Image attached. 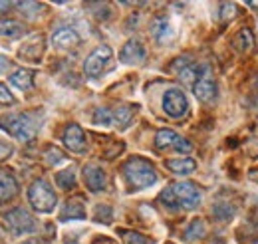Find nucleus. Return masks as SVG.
<instances>
[{"label":"nucleus","mask_w":258,"mask_h":244,"mask_svg":"<svg viewBox=\"0 0 258 244\" xmlns=\"http://www.w3.org/2000/svg\"><path fill=\"white\" fill-rule=\"evenodd\" d=\"M94 123H96V125H101V127L113 125V109L97 107L96 111H94Z\"/></svg>","instance_id":"4be33fe9"},{"label":"nucleus","mask_w":258,"mask_h":244,"mask_svg":"<svg viewBox=\"0 0 258 244\" xmlns=\"http://www.w3.org/2000/svg\"><path fill=\"white\" fill-rule=\"evenodd\" d=\"M133 113L135 109L131 105H119L113 109V125H119V127H127L131 119H133Z\"/></svg>","instance_id":"412c9836"},{"label":"nucleus","mask_w":258,"mask_h":244,"mask_svg":"<svg viewBox=\"0 0 258 244\" xmlns=\"http://www.w3.org/2000/svg\"><path fill=\"white\" fill-rule=\"evenodd\" d=\"M2 236H4V232H2V228H0V240H2Z\"/></svg>","instance_id":"c9c22d12"},{"label":"nucleus","mask_w":258,"mask_h":244,"mask_svg":"<svg viewBox=\"0 0 258 244\" xmlns=\"http://www.w3.org/2000/svg\"><path fill=\"white\" fill-rule=\"evenodd\" d=\"M147 52H145V46L139 42V40H129L127 44L121 48L119 52V60L127 66H133V64H141L145 60Z\"/></svg>","instance_id":"ddd939ff"},{"label":"nucleus","mask_w":258,"mask_h":244,"mask_svg":"<svg viewBox=\"0 0 258 244\" xmlns=\"http://www.w3.org/2000/svg\"><path fill=\"white\" fill-rule=\"evenodd\" d=\"M24 32V24L16 20H0V38H18Z\"/></svg>","instance_id":"6ab92c4d"},{"label":"nucleus","mask_w":258,"mask_h":244,"mask_svg":"<svg viewBox=\"0 0 258 244\" xmlns=\"http://www.w3.org/2000/svg\"><path fill=\"white\" fill-rule=\"evenodd\" d=\"M193 93L197 95V99L207 101V103L217 97V84H215L213 70L209 64H203V70H201L197 82L193 84Z\"/></svg>","instance_id":"423d86ee"},{"label":"nucleus","mask_w":258,"mask_h":244,"mask_svg":"<svg viewBox=\"0 0 258 244\" xmlns=\"http://www.w3.org/2000/svg\"><path fill=\"white\" fill-rule=\"evenodd\" d=\"M123 177H125V181L133 191L149 189V187L157 183L155 167L143 157H131L123 165Z\"/></svg>","instance_id":"7ed1b4c3"},{"label":"nucleus","mask_w":258,"mask_h":244,"mask_svg":"<svg viewBox=\"0 0 258 244\" xmlns=\"http://www.w3.org/2000/svg\"><path fill=\"white\" fill-rule=\"evenodd\" d=\"M52 44L56 48H70V46H76L80 44V34L70 28V26H62L52 34Z\"/></svg>","instance_id":"4468645a"},{"label":"nucleus","mask_w":258,"mask_h":244,"mask_svg":"<svg viewBox=\"0 0 258 244\" xmlns=\"http://www.w3.org/2000/svg\"><path fill=\"white\" fill-rule=\"evenodd\" d=\"M123 240L125 244H151V240L139 232H123Z\"/></svg>","instance_id":"a878e982"},{"label":"nucleus","mask_w":258,"mask_h":244,"mask_svg":"<svg viewBox=\"0 0 258 244\" xmlns=\"http://www.w3.org/2000/svg\"><path fill=\"white\" fill-rule=\"evenodd\" d=\"M56 183L60 189H72L76 185V171L74 169H64L56 175Z\"/></svg>","instance_id":"b1692460"},{"label":"nucleus","mask_w":258,"mask_h":244,"mask_svg":"<svg viewBox=\"0 0 258 244\" xmlns=\"http://www.w3.org/2000/svg\"><path fill=\"white\" fill-rule=\"evenodd\" d=\"M167 169L179 177H189L193 175L197 169V163L189 157H181V159H169L167 161Z\"/></svg>","instance_id":"dca6fc26"},{"label":"nucleus","mask_w":258,"mask_h":244,"mask_svg":"<svg viewBox=\"0 0 258 244\" xmlns=\"http://www.w3.org/2000/svg\"><path fill=\"white\" fill-rule=\"evenodd\" d=\"M248 6L250 8H258V2H248Z\"/></svg>","instance_id":"72a5a7b5"},{"label":"nucleus","mask_w":258,"mask_h":244,"mask_svg":"<svg viewBox=\"0 0 258 244\" xmlns=\"http://www.w3.org/2000/svg\"><path fill=\"white\" fill-rule=\"evenodd\" d=\"M205 230H207V226L203 220H193L185 230V240H197V238L205 236Z\"/></svg>","instance_id":"5701e85b"},{"label":"nucleus","mask_w":258,"mask_h":244,"mask_svg":"<svg viewBox=\"0 0 258 244\" xmlns=\"http://www.w3.org/2000/svg\"><path fill=\"white\" fill-rule=\"evenodd\" d=\"M163 111L169 115V117H183L187 111H189V101H187V95L185 92L177 90V88H171L163 93Z\"/></svg>","instance_id":"0eeeda50"},{"label":"nucleus","mask_w":258,"mask_h":244,"mask_svg":"<svg viewBox=\"0 0 258 244\" xmlns=\"http://www.w3.org/2000/svg\"><path fill=\"white\" fill-rule=\"evenodd\" d=\"M24 244H44L42 240H36V238H32V240H26Z\"/></svg>","instance_id":"473e14b6"},{"label":"nucleus","mask_w":258,"mask_h":244,"mask_svg":"<svg viewBox=\"0 0 258 244\" xmlns=\"http://www.w3.org/2000/svg\"><path fill=\"white\" fill-rule=\"evenodd\" d=\"M16 99H14V95L10 93V90L4 86V84H0V103L2 105H12Z\"/></svg>","instance_id":"bb28decb"},{"label":"nucleus","mask_w":258,"mask_h":244,"mask_svg":"<svg viewBox=\"0 0 258 244\" xmlns=\"http://www.w3.org/2000/svg\"><path fill=\"white\" fill-rule=\"evenodd\" d=\"M12 6V2H0V10H4V8H10Z\"/></svg>","instance_id":"2f4dec72"},{"label":"nucleus","mask_w":258,"mask_h":244,"mask_svg":"<svg viewBox=\"0 0 258 244\" xmlns=\"http://www.w3.org/2000/svg\"><path fill=\"white\" fill-rule=\"evenodd\" d=\"M16 195H18V183H16V179L8 171L0 169V205L6 203V201H10V199H14Z\"/></svg>","instance_id":"2eb2a0df"},{"label":"nucleus","mask_w":258,"mask_h":244,"mask_svg":"<svg viewBox=\"0 0 258 244\" xmlns=\"http://www.w3.org/2000/svg\"><path fill=\"white\" fill-rule=\"evenodd\" d=\"M10 84L22 92H28L34 88V72L32 70H18L10 76Z\"/></svg>","instance_id":"a211bd4d"},{"label":"nucleus","mask_w":258,"mask_h":244,"mask_svg":"<svg viewBox=\"0 0 258 244\" xmlns=\"http://www.w3.org/2000/svg\"><path fill=\"white\" fill-rule=\"evenodd\" d=\"M213 213H215V216H217L219 220H228V218H232V214H234V207H230L228 203H219V205H215Z\"/></svg>","instance_id":"393cba45"},{"label":"nucleus","mask_w":258,"mask_h":244,"mask_svg":"<svg viewBox=\"0 0 258 244\" xmlns=\"http://www.w3.org/2000/svg\"><path fill=\"white\" fill-rule=\"evenodd\" d=\"M48 161H50L52 165H56V163H62V161H64V157H62V153L60 151L50 149V151H48Z\"/></svg>","instance_id":"cd10ccee"},{"label":"nucleus","mask_w":258,"mask_h":244,"mask_svg":"<svg viewBox=\"0 0 258 244\" xmlns=\"http://www.w3.org/2000/svg\"><path fill=\"white\" fill-rule=\"evenodd\" d=\"M252 42H254V38H252V32L248 30V28H242V30L232 38V46L238 52H248L252 48Z\"/></svg>","instance_id":"aec40b11"},{"label":"nucleus","mask_w":258,"mask_h":244,"mask_svg":"<svg viewBox=\"0 0 258 244\" xmlns=\"http://www.w3.org/2000/svg\"><path fill=\"white\" fill-rule=\"evenodd\" d=\"M8 68H10V62L6 60L4 56H0V76H2V74H4Z\"/></svg>","instance_id":"7c9ffc66"},{"label":"nucleus","mask_w":258,"mask_h":244,"mask_svg":"<svg viewBox=\"0 0 258 244\" xmlns=\"http://www.w3.org/2000/svg\"><path fill=\"white\" fill-rule=\"evenodd\" d=\"M151 34H153V38H155L159 44H169V42H173V40H175V36H177V28H175V24H173L169 18L161 16V18L153 20Z\"/></svg>","instance_id":"f8f14e48"},{"label":"nucleus","mask_w":258,"mask_h":244,"mask_svg":"<svg viewBox=\"0 0 258 244\" xmlns=\"http://www.w3.org/2000/svg\"><path fill=\"white\" fill-rule=\"evenodd\" d=\"M60 218L62 220H84L86 218V207L80 199H72L68 201L60 213Z\"/></svg>","instance_id":"f3484780"},{"label":"nucleus","mask_w":258,"mask_h":244,"mask_svg":"<svg viewBox=\"0 0 258 244\" xmlns=\"http://www.w3.org/2000/svg\"><path fill=\"white\" fill-rule=\"evenodd\" d=\"M0 129L18 141H32L40 129L36 113H6L0 117Z\"/></svg>","instance_id":"f03ea898"},{"label":"nucleus","mask_w":258,"mask_h":244,"mask_svg":"<svg viewBox=\"0 0 258 244\" xmlns=\"http://www.w3.org/2000/svg\"><path fill=\"white\" fill-rule=\"evenodd\" d=\"M84 181L92 193H101L107 187V175L97 165H86L84 167Z\"/></svg>","instance_id":"9b49d317"},{"label":"nucleus","mask_w":258,"mask_h":244,"mask_svg":"<svg viewBox=\"0 0 258 244\" xmlns=\"http://www.w3.org/2000/svg\"><path fill=\"white\" fill-rule=\"evenodd\" d=\"M10 153H12V147H10V145H6V143H0V159L8 157Z\"/></svg>","instance_id":"c756f323"},{"label":"nucleus","mask_w":258,"mask_h":244,"mask_svg":"<svg viewBox=\"0 0 258 244\" xmlns=\"http://www.w3.org/2000/svg\"><path fill=\"white\" fill-rule=\"evenodd\" d=\"M221 10H223V18H230V16H234V12H236V6L234 4H223L221 6Z\"/></svg>","instance_id":"c85d7f7f"},{"label":"nucleus","mask_w":258,"mask_h":244,"mask_svg":"<svg viewBox=\"0 0 258 244\" xmlns=\"http://www.w3.org/2000/svg\"><path fill=\"white\" fill-rule=\"evenodd\" d=\"M203 195L197 189V185L181 181V183L169 185L161 193L159 201L163 207H167L169 211H193L199 207Z\"/></svg>","instance_id":"f257e3e1"},{"label":"nucleus","mask_w":258,"mask_h":244,"mask_svg":"<svg viewBox=\"0 0 258 244\" xmlns=\"http://www.w3.org/2000/svg\"><path fill=\"white\" fill-rule=\"evenodd\" d=\"M28 201H30L34 211H38V213H52L56 209V205H58L54 189L44 179L34 181L32 187L28 189Z\"/></svg>","instance_id":"20e7f679"},{"label":"nucleus","mask_w":258,"mask_h":244,"mask_svg":"<svg viewBox=\"0 0 258 244\" xmlns=\"http://www.w3.org/2000/svg\"><path fill=\"white\" fill-rule=\"evenodd\" d=\"M155 145L157 149H175L179 153H191L193 149V145L173 129H159L155 135Z\"/></svg>","instance_id":"1a4fd4ad"},{"label":"nucleus","mask_w":258,"mask_h":244,"mask_svg":"<svg viewBox=\"0 0 258 244\" xmlns=\"http://www.w3.org/2000/svg\"><path fill=\"white\" fill-rule=\"evenodd\" d=\"M111 56H113V52H111L109 46H99V48H96V50L86 58V62H84V72H86V76L97 78V76L107 68V64L111 62Z\"/></svg>","instance_id":"6e6552de"},{"label":"nucleus","mask_w":258,"mask_h":244,"mask_svg":"<svg viewBox=\"0 0 258 244\" xmlns=\"http://www.w3.org/2000/svg\"><path fill=\"white\" fill-rule=\"evenodd\" d=\"M97 244H113V242H109V240H101V242H97Z\"/></svg>","instance_id":"f704fd0d"},{"label":"nucleus","mask_w":258,"mask_h":244,"mask_svg":"<svg viewBox=\"0 0 258 244\" xmlns=\"http://www.w3.org/2000/svg\"><path fill=\"white\" fill-rule=\"evenodd\" d=\"M6 228L12 232V234H30L36 230V222H34L32 214L24 209H12L8 211L6 216Z\"/></svg>","instance_id":"39448f33"},{"label":"nucleus","mask_w":258,"mask_h":244,"mask_svg":"<svg viewBox=\"0 0 258 244\" xmlns=\"http://www.w3.org/2000/svg\"><path fill=\"white\" fill-rule=\"evenodd\" d=\"M62 141L64 145L74 153H84L88 147V141H86V133L80 125L76 123H70L64 129V135H62Z\"/></svg>","instance_id":"9d476101"}]
</instances>
